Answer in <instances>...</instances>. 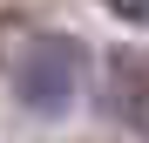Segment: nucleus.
<instances>
[{"instance_id": "1", "label": "nucleus", "mask_w": 149, "mask_h": 143, "mask_svg": "<svg viewBox=\"0 0 149 143\" xmlns=\"http://www.w3.org/2000/svg\"><path fill=\"white\" fill-rule=\"evenodd\" d=\"M14 95L34 116H61L74 95H81V41L68 34H34L14 61Z\"/></svg>"}, {"instance_id": "2", "label": "nucleus", "mask_w": 149, "mask_h": 143, "mask_svg": "<svg viewBox=\"0 0 149 143\" xmlns=\"http://www.w3.org/2000/svg\"><path fill=\"white\" fill-rule=\"evenodd\" d=\"M109 116H122L136 136H149V48L109 55Z\"/></svg>"}, {"instance_id": "3", "label": "nucleus", "mask_w": 149, "mask_h": 143, "mask_svg": "<svg viewBox=\"0 0 149 143\" xmlns=\"http://www.w3.org/2000/svg\"><path fill=\"white\" fill-rule=\"evenodd\" d=\"M109 14H122V20H149V0H102Z\"/></svg>"}]
</instances>
